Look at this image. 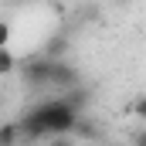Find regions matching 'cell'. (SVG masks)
<instances>
[{
    "mask_svg": "<svg viewBox=\"0 0 146 146\" xmlns=\"http://www.w3.org/2000/svg\"><path fill=\"white\" fill-rule=\"evenodd\" d=\"M31 112H34L37 119L48 126V133H51V136H72L75 122H78V115H82V112L75 109L65 95H61V99H48V102L34 106Z\"/></svg>",
    "mask_w": 146,
    "mask_h": 146,
    "instance_id": "obj_1",
    "label": "cell"
},
{
    "mask_svg": "<svg viewBox=\"0 0 146 146\" xmlns=\"http://www.w3.org/2000/svg\"><path fill=\"white\" fill-rule=\"evenodd\" d=\"M17 72H21V78H24L27 85L44 88V85H51V58H48V54H41V58H27V61L17 65Z\"/></svg>",
    "mask_w": 146,
    "mask_h": 146,
    "instance_id": "obj_2",
    "label": "cell"
},
{
    "mask_svg": "<svg viewBox=\"0 0 146 146\" xmlns=\"http://www.w3.org/2000/svg\"><path fill=\"white\" fill-rule=\"evenodd\" d=\"M51 85L54 88H75V85H82V75H78V68L72 61L51 58Z\"/></svg>",
    "mask_w": 146,
    "mask_h": 146,
    "instance_id": "obj_3",
    "label": "cell"
},
{
    "mask_svg": "<svg viewBox=\"0 0 146 146\" xmlns=\"http://www.w3.org/2000/svg\"><path fill=\"white\" fill-rule=\"evenodd\" d=\"M65 51H68V37L65 34H51V41L44 44L41 54H48V58H65Z\"/></svg>",
    "mask_w": 146,
    "mask_h": 146,
    "instance_id": "obj_4",
    "label": "cell"
},
{
    "mask_svg": "<svg viewBox=\"0 0 146 146\" xmlns=\"http://www.w3.org/2000/svg\"><path fill=\"white\" fill-rule=\"evenodd\" d=\"M72 136H78V139H99L102 133L95 129V122H88L85 115H78V122H75V129H72Z\"/></svg>",
    "mask_w": 146,
    "mask_h": 146,
    "instance_id": "obj_5",
    "label": "cell"
},
{
    "mask_svg": "<svg viewBox=\"0 0 146 146\" xmlns=\"http://www.w3.org/2000/svg\"><path fill=\"white\" fill-rule=\"evenodd\" d=\"M21 136H24V133H21V119H17V122H3V126H0V146H14Z\"/></svg>",
    "mask_w": 146,
    "mask_h": 146,
    "instance_id": "obj_6",
    "label": "cell"
},
{
    "mask_svg": "<svg viewBox=\"0 0 146 146\" xmlns=\"http://www.w3.org/2000/svg\"><path fill=\"white\" fill-rule=\"evenodd\" d=\"M17 65H21V58L10 51V44H3V48H0V75H14Z\"/></svg>",
    "mask_w": 146,
    "mask_h": 146,
    "instance_id": "obj_7",
    "label": "cell"
},
{
    "mask_svg": "<svg viewBox=\"0 0 146 146\" xmlns=\"http://www.w3.org/2000/svg\"><path fill=\"white\" fill-rule=\"evenodd\" d=\"M10 37H14V27H10V21H0V48H3V44H10Z\"/></svg>",
    "mask_w": 146,
    "mask_h": 146,
    "instance_id": "obj_8",
    "label": "cell"
},
{
    "mask_svg": "<svg viewBox=\"0 0 146 146\" xmlns=\"http://www.w3.org/2000/svg\"><path fill=\"white\" fill-rule=\"evenodd\" d=\"M133 112H136V119H146V95H139V99H136Z\"/></svg>",
    "mask_w": 146,
    "mask_h": 146,
    "instance_id": "obj_9",
    "label": "cell"
},
{
    "mask_svg": "<svg viewBox=\"0 0 146 146\" xmlns=\"http://www.w3.org/2000/svg\"><path fill=\"white\" fill-rule=\"evenodd\" d=\"M136 143H143V146H146V129H143V133H136Z\"/></svg>",
    "mask_w": 146,
    "mask_h": 146,
    "instance_id": "obj_10",
    "label": "cell"
}]
</instances>
